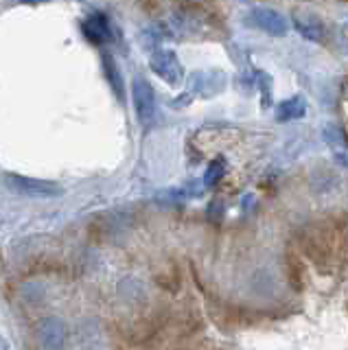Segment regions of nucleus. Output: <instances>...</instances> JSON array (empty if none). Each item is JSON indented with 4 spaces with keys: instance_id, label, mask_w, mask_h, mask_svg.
<instances>
[{
    "instance_id": "obj_1",
    "label": "nucleus",
    "mask_w": 348,
    "mask_h": 350,
    "mask_svg": "<svg viewBox=\"0 0 348 350\" xmlns=\"http://www.w3.org/2000/svg\"><path fill=\"white\" fill-rule=\"evenodd\" d=\"M5 182L9 186V191H14L16 195H23V197H31V200H46V197H55L62 193V189L55 182L27 178V175L7 173Z\"/></svg>"
},
{
    "instance_id": "obj_2",
    "label": "nucleus",
    "mask_w": 348,
    "mask_h": 350,
    "mask_svg": "<svg viewBox=\"0 0 348 350\" xmlns=\"http://www.w3.org/2000/svg\"><path fill=\"white\" fill-rule=\"evenodd\" d=\"M149 68L162 77L169 85H178L184 79V66L173 51H156L149 57Z\"/></svg>"
},
{
    "instance_id": "obj_3",
    "label": "nucleus",
    "mask_w": 348,
    "mask_h": 350,
    "mask_svg": "<svg viewBox=\"0 0 348 350\" xmlns=\"http://www.w3.org/2000/svg\"><path fill=\"white\" fill-rule=\"evenodd\" d=\"M36 335L42 350H64L66 346V324L57 317H42L36 326Z\"/></svg>"
},
{
    "instance_id": "obj_4",
    "label": "nucleus",
    "mask_w": 348,
    "mask_h": 350,
    "mask_svg": "<svg viewBox=\"0 0 348 350\" xmlns=\"http://www.w3.org/2000/svg\"><path fill=\"white\" fill-rule=\"evenodd\" d=\"M132 96H134V107L140 118V123H149L156 116V94L154 88L149 85L143 77H134L132 81Z\"/></svg>"
},
{
    "instance_id": "obj_5",
    "label": "nucleus",
    "mask_w": 348,
    "mask_h": 350,
    "mask_svg": "<svg viewBox=\"0 0 348 350\" xmlns=\"http://www.w3.org/2000/svg\"><path fill=\"white\" fill-rule=\"evenodd\" d=\"M250 25H254L256 29L269 33V36H285L287 33V20L282 18L278 11L258 7L250 14Z\"/></svg>"
},
{
    "instance_id": "obj_6",
    "label": "nucleus",
    "mask_w": 348,
    "mask_h": 350,
    "mask_svg": "<svg viewBox=\"0 0 348 350\" xmlns=\"http://www.w3.org/2000/svg\"><path fill=\"white\" fill-rule=\"evenodd\" d=\"M81 29H83V36L92 44H103L110 40V25H107V18L103 14H92L81 25Z\"/></svg>"
},
{
    "instance_id": "obj_7",
    "label": "nucleus",
    "mask_w": 348,
    "mask_h": 350,
    "mask_svg": "<svg viewBox=\"0 0 348 350\" xmlns=\"http://www.w3.org/2000/svg\"><path fill=\"white\" fill-rule=\"evenodd\" d=\"M293 25L300 31V36L304 40H311V42H318L324 38V25L320 22L318 16H311V14H296L293 16Z\"/></svg>"
},
{
    "instance_id": "obj_8",
    "label": "nucleus",
    "mask_w": 348,
    "mask_h": 350,
    "mask_svg": "<svg viewBox=\"0 0 348 350\" xmlns=\"http://www.w3.org/2000/svg\"><path fill=\"white\" fill-rule=\"evenodd\" d=\"M307 114V101L302 96H291L287 101H282L276 109V120L287 123V120H296Z\"/></svg>"
},
{
    "instance_id": "obj_9",
    "label": "nucleus",
    "mask_w": 348,
    "mask_h": 350,
    "mask_svg": "<svg viewBox=\"0 0 348 350\" xmlns=\"http://www.w3.org/2000/svg\"><path fill=\"white\" fill-rule=\"evenodd\" d=\"M224 173H226V164H224V160L219 158V160H215L211 167H209V171H206V175H204V184L206 186H215L217 182H219L222 178H224Z\"/></svg>"
},
{
    "instance_id": "obj_10",
    "label": "nucleus",
    "mask_w": 348,
    "mask_h": 350,
    "mask_svg": "<svg viewBox=\"0 0 348 350\" xmlns=\"http://www.w3.org/2000/svg\"><path fill=\"white\" fill-rule=\"evenodd\" d=\"M324 136H326V140H329V145H340V147H344V131L340 129V127H335V125H329L324 129Z\"/></svg>"
},
{
    "instance_id": "obj_11",
    "label": "nucleus",
    "mask_w": 348,
    "mask_h": 350,
    "mask_svg": "<svg viewBox=\"0 0 348 350\" xmlns=\"http://www.w3.org/2000/svg\"><path fill=\"white\" fill-rule=\"evenodd\" d=\"M105 66H107V68H110V79H112V85H114L116 94L121 96V94H123V92H121V81H118V72H116V66H114V62L105 57Z\"/></svg>"
},
{
    "instance_id": "obj_12",
    "label": "nucleus",
    "mask_w": 348,
    "mask_h": 350,
    "mask_svg": "<svg viewBox=\"0 0 348 350\" xmlns=\"http://www.w3.org/2000/svg\"><path fill=\"white\" fill-rule=\"evenodd\" d=\"M25 5H42V3H49V0H20Z\"/></svg>"
},
{
    "instance_id": "obj_13",
    "label": "nucleus",
    "mask_w": 348,
    "mask_h": 350,
    "mask_svg": "<svg viewBox=\"0 0 348 350\" xmlns=\"http://www.w3.org/2000/svg\"><path fill=\"white\" fill-rule=\"evenodd\" d=\"M0 350H9V344H7V339L0 335Z\"/></svg>"
}]
</instances>
